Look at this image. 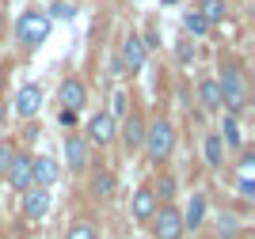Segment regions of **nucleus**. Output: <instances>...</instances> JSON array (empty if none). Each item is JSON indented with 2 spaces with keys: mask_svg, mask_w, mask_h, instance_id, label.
<instances>
[{
  "mask_svg": "<svg viewBox=\"0 0 255 239\" xmlns=\"http://www.w3.org/2000/svg\"><path fill=\"white\" fill-rule=\"evenodd\" d=\"M217 87H221V106L229 114L248 110V103H252V80H248V73H244L240 61L229 57V61L217 65Z\"/></svg>",
  "mask_w": 255,
  "mask_h": 239,
  "instance_id": "nucleus-1",
  "label": "nucleus"
},
{
  "mask_svg": "<svg viewBox=\"0 0 255 239\" xmlns=\"http://www.w3.org/2000/svg\"><path fill=\"white\" fill-rule=\"evenodd\" d=\"M141 148L149 156L152 167H164L175 152V122H171L164 110L152 114V122H145V137H141Z\"/></svg>",
  "mask_w": 255,
  "mask_h": 239,
  "instance_id": "nucleus-2",
  "label": "nucleus"
},
{
  "mask_svg": "<svg viewBox=\"0 0 255 239\" xmlns=\"http://www.w3.org/2000/svg\"><path fill=\"white\" fill-rule=\"evenodd\" d=\"M46 34H50V15H42V11H23L19 19H15V27H11V38H15V46L19 50H34V46H42Z\"/></svg>",
  "mask_w": 255,
  "mask_h": 239,
  "instance_id": "nucleus-3",
  "label": "nucleus"
},
{
  "mask_svg": "<svg viewBox=\"0 0 255 239\" xmlns=\"http://www.w3.org/2000/svg\"><path fill=\"white\" fill-rule=\"evenodd\" d=\"M145 61H149V50H145L141 31H126L122 34V46H118V69L129 73V76H137L141 69H145Z\"/></svg>",
  "mask_w": 255,
  "mask_h": 239,
  "instance_id": "nucleus-4",
  "label": "nucleus"
},
{
  "mask_svg": "<svg viewBox=\"0 0 255 239\" xmlns=\"http://www.w3.org/2000/svg\"><path fill=\"white\" fill-rule=\"evenodd\" d=\"M84 141L96 148H107L118 141V118L111 110H96V114L84 122Z\"/></svg>",
  "mask_w": 255,
  "mask_h": 239,
  "instance_id": "nucleus-5",
  "label": "nucleus"
},
{
  "mask_svg": "<svg viewBox=\"0 0 255 239\" xmlns=\"http://www.w3.org/2000/svg\"><path fill=\"white\" fill-rule=\"evenodd\" d=\"M149 232H152V239H183L187 236L175 201H171V205H156V213H152V220H149Z\"/></svg>",
  "mask_w": 255,
  "mask_h": 239,
  "instance_id": "nucleus-6",
  "label": "nucleus"
},
{
  "mask_svg": "<svg viewBox=\"0 0 255 239\" xmlns=\"http://www.w3.org/2000/svg\"><path fill=\"white\" fill-rule=\"evenodd\" d=\"M50 190L46 186H31V190H23L19 194V209H23V220L27 224H42L46 217H50Z\"/></svg>",
  "mask_w": 255,
  "mask_h": 239,
  "instance_id": "nucleus-7",
  "label": "nucleus"
},
{
  "mask_svg": "<svg viewBox=\"0 0 255 239\" xmlns=\"http://www.w3.org/2000/svg\"><path fill=\"white\" fill-rule=\"evenodd\" d=\"M179 217H183V228L187 232H202L206 217H210V198H206V190H191V194H187Z\"/></svg>",
  "mask_w": 255,
  "mask_h": 239,
  "instance_id": "nucleus-8",
  "label": "nucleus"
},
{
  "mask_svg": "<svg viewBox=\"0 0 255 239\" xmlns=\"http://www.w3.org/2000/svg\"><path fill=\"white\" fill-rule=\"evenodd\" d=\"M118 137H122V145H126L129 156L141 148V137H145V118H141L137 106H126V114L118 118Z\"/></svg>",
  "mask_w": 255,
  "mask_h": 239,
  "instance_id": "nucleus-9",
  "label": "nucleus"
},
{
  "mask_svg": "<svg viewBox=\"0 0 255 239\" xmlns=\"http://www.w3.org/2000/svg\"><path fill=\"white\" fill-rule=\"evenodd\" d=\"M57 103H61V110L80 114V110L88 106V83L80 80V76H65V80H61V91H57Z\"/></svg>",
  "mask_w": 255,
  "mask_h": 239,
  "instance_id": "nucleus-10",
  "label": "nucleus"
},
{
  "mask_svg": "<svg viewBox=\"0 0 255 239\" xmlns=\"http://www.w3.org/2000/svg\"><path fill=\"white\" fill-rule=\"evenodd\" d=\"M156 194H152V186L149 182H141L137 190H133V198H129V217L137 220V224H149L152 220V213H156Z\"/></svg>",
  "mask_w": 255,
  "mask_h": 239,
  "instance_id": "nucleus-11",
  "label": "nucleus"
},
{
  "mask_svg": "<svg viewBox=\"0 0 255 239\" xmlns=\"http://www.w3.org/2000/svg\"><path fill=\"white\" fill-rule=\"evenodd\" d=\"M88 141L84 137H76V133H69L65 137V167L73 171V175H84L88 171Z\"/></svg>",
  "mask_w": 255,
  "mask_h": 239,
  "instance_id": "nucleus-12",
  "label": "nucleus"
},
{
  "mask_svg": "<svg viewBox=\"0 0 255 239\" xmlns=\"http://www.w3.org/2000/svg\"><path fill=\"white\" fill-rule=\"evenodd\" d=\"M4 178L11 182L15 194L31 190L34 186V178H31V156H27V152H15V159H11V167H8V175H4Z\"/></svg>",
  "mask_w": 255,
  "mask_h": 239,
  "instance_id": "nucleus-13",
  "label": "nucleus"
},
{
  "mask_svg": "<svg viewBox=\"0 0 255 239\" xmlns=\"http://www.w3.org/2000/svg\"><path fill=\"white\" fill-rule=\"evenodd\" d=\"M38 110H42V87H38V83H23L19 91H15V114L34 118Z\"/></svg>",
  "mask_w": 255,
  "mask_h": 239,
  "instance_id": "nucleus-14",
  "label": "nucleus"
},
{
  "mask_svg": "<svg viewBox=\"0 0 255 239\" xmlns=\"http://www.w3.org/2000/svg\"><path fill=\"white\" fill-rule=\"evenodd\" d=\"M57 175H61V167H57V159H53V156H31V178H34V186L50 190L53 182H57Z\"/></svg>",
  "mask_w": 255,
  "mask_h": 239,
  "instance_id": "nucleus-15",
  "label": "nucleus"
},
{
  "mask_svg": "<svg viewBox=\"0 0 255 239\" xmlns=\"http://www.w3.org/2000/svg\"><path fill=\"white\" fill-rule=\"evenodd\" d=\"M198 106L206 114H221V87H217V76H202L198 80Z\"/></svg>",
  "mask_w": 255,
  "mask_h": 239,
  "instance_id": "nucleus-16",
  "label": "nucleus"
},
{
  "mask_svg": "<svg viewBox=\"0 0 255 239\" xmlns=\"http://www.w3.org/2000/svg\"><path fill=\"white\" fill-rule=\"evenodd\" d=\"M88 190H92V198H96V201H111V198H115V190H118L115 171H107V167L92 171V182H88Z\"/></svg>",
  "mask_w": 255,
  "mask_h": 239,
  "instance_id": "nucleus-17",
  "label": "nucleus"
},
{
  "mask_svg": "<svg viewBox=\"0 0 255 239\" xmlns=\"http://www.w3.org/2000/svg\"><path fill=\"white\" fill-rule=\"evenodd\" d=\"M217 137H221L225 152H240V148H244V137H240V118H236V114H225Z\"/></svg>",
  "mask_w": 255,
  "mask_h": 239,
  "instance_id": "nucleus-18",
  "label": "nucleus"
},
{
  "mask_svg": "<svg viewBox=\"0 0 255 239\" xmlns=\"http://www.w3.org/2000/svg\"><path fill=\"white\" fill-rule=\"evenodd\" d=\"M225 156H229V152H225L217 129H210V133H206V141H202V159H206V167H210V171H217V167L225 163Z\"/></svg>",
  "mask_w": 255,
  "mask_h": 239,
  "instance_id": "nucleus-19",
  "label": "nucleus"
},
{
  "mask_svg": "<svg viewBox=\"0 0 255 239\" xmlns=\"http://www.w3.org/2000/svg\"><path fill=\"white\" fill-rule=\"evenodd\" d=\"M194 11H198L210 27H217V23H225V15H229V0H194Z\"/></svg>",
  "mask_w": 255,
  "mask_h": 239,
  "instance_id": "nucleus-20",
  "label": "nucleus"
},
{
  "mask_svg": "<svg viewBox=\"0 0 255 239\" xmlns=\"http://www.w3.org/2000/svg\"><path fill=\"white\" fill-rule=\"evenodd\" d=\"M149 186H152V194H156L160 205H171V201H175V194H179V182H175V175H160V178H152Z\"/></svg>",
  "mask_w": 255,
  "mask_h": 239,
  "instance_id": "nucleus-21",
  "label": "nucleus"
},
{
  "mask_svg": "<svg viewBox=\"0 0 255 239\" xmlns=\"http://www.w3.org/2000/svg\"><path fill=\"white\" fill-rule=\"evenodd\" d=\"M183 34L198 42V38H206V34H210V23H206L202 15H198V11L191 8V11H187V15H183Z\"/></svg>",
  "mask_w": 255,
  "mask_h": 239,
  "instance_id": "nucleus-22",
  "label": "nucleus"
},
{
  "mask_svg": "<svg viewBox=\"0 0 255 239\" xmlns=\"http://www.w3.org/2000/svg\"><path fill=\"white\" fill-rule=\"evenodd\" d=\"M65 239H99V228H96V220H88V217L73 220V224L65 228Z\"/></svg>",
  "mask_w": 255,
  "mask_h": 239,
  "instance_id": "nucleus-23",
  "label": "nucleus"
},
{
  "mask_svg": "<svg viewBox=\"0 0 255 239\" xmlns=\"http://www.w3.org/2000/svg\"><path fill=\"white\" fill-rule=\"evenodd\" d=\"M217 236L221 239H240V217H236V213H217Z\"/></svg>",
  "mask_w": 255,
  "mask_h": 239,
  "instance_id": "nucleus-24",
  "label": "nucleus"
},
{
  "mask_svg": "<svg viewBox=\"0 0 255 239\" xmlns=\"http://www.w3.org/2000/svg\"><path fill=\"white\" fill-rule=\"evenodd\" d=\"M175 61H179V65H194V38L183 34V38L175 42Z\"/></svg>",
  "mask_w": 255,
  "mask_h": 239,
  "instance_id": "nucleus-25",
  "label": "nucleus"
},
{
  "mask_svg": "<svg viewBox=\"0 0 255 239\" xmlns=\"http://www.w3.org/2000/svg\"><path fill=\"white\" fill-rule=\"evenodd\" d=\"M15 152H19V148L11 145V141H0V178L8 175V167H11V159H15Z\"/></svg>",
  "mask_w": 255,
  "mask_h": 239,
  "instance_id": "nucleus-26",
  "label": "nucleus"
},
{
  "mask_svg": "<svg viewBox=\"0 0 255 239\" xmlns=\"http://www.w3.org/2000/svg\"><path fill=\"white\" fill-rule=\"evenodd\" d=\"M236 194L252 201L255 198V175H236Z\"/></svg>",
  "mask_w": 255,
  "mask_h": 239,
  "instance_id": "nucleus-27",
  "label": "nucleus"
},
{
  "mask_svg": "<svg viewBox=\"0 0 255 239\" xmlns=\"http://www.w3.org/2000/svg\"><path fill=\"white\" fill-rule=\"evenodd\" d=\"M53 15H61V19H73V15H76V4H57V8H53Z\"/></svg>",
  "mask_w": 255,
  "mask_h": 239,
  "instance_id": "nucleus-28",
  "label": "nucleus"
},
{
  "mask_svg": "<svg viewBox=\"0 0 255 239\" xmlns=\"http://www.w3.org/2000/svg\"><path fill=\"white\" fill-rule=\"evenodd\" d=\"M57 122H61L65 129H73V125H76V114H73V110H61V118H57Z\"/></svg>",
  "mask_w": 255,
  "mask_h": 239,
  "instance_id": "nucleus-29",
  "label": "nucleus"
},
{
  "mask_svg": "<svg viewBox=\"0 0 255 239\" xmlns=\"http://www.w3.org/2000/svg\"><path fill=\"white\" fill-rule=\"evenodd\" d=\"M4 122H8V106H4V99H0V129H4Z\"/></svg>",
  "mask_w": 255,
  "mask_h": 239,
  "instance_id": "nucleus-30",
  "label": "nucleus"
},
{
  "mask_svg": "<svg viewBox=\"0 0 255 239\" xmlns=\"http://www.w3.org/2000/svg\"><path fill=\"white\" fill-rule=\"evenodd\" d=\"M4 91H8V76L0 73V99H4Z\"/></svg>",
  "mask_w": 255,
  "mask_h": 239,
  "instance_id": "nucleus-31",
  "label": "nucleus"
},
{
  "mask_svg": "<svg viewBox=\"0 0 255 239\" xmlns=\"http://www.w3.org/2000/svg\"><path fill=\"white\" fill-rule=\"evenodd\" d=\"M8 34V19H4V11H0V38Z\"/></svg>",
  "mask_w": 255,
  "mask_h": 239,
  "instance_id": "nucleus-32",
  "label": "nucleus"
}]
</instances>
